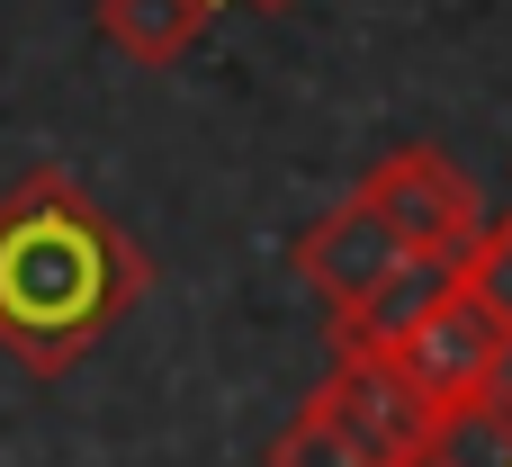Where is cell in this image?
<instances>
[{"instance_id": "1", "label": "cell", "mask_w": 512, "mask_h": 467, "mask_svg": "<svg viewBox=\"0 0 512 467\" xmlns=\"http://www.w3.org/2000/svg\"><path fill=\"white\" fill-rule=\"evenodd\" d=\"M144 288L153 261L72 171H27L0 198V351L18 369L63 378L144 306Z\"/></svg>"}, {"instance_id": "2", "label": "cell", "mask_w": 512, "mask_h": 467, "mask_svg": "<svg viewBox=\"0 0 512 467\" xmlns=\"http://www.w3.org/2000/svg\"><path fill=\"white\" fill-rule=\"evenodd\" d=\"M351 198L396 234L405 261H432V270H459V261L477 252V234H486V198H477V180H468L441 144H396V153H378Z\"/></svg>"}, {"instance_id": "3", "label": "cell", "mask_w": 512, "mask_h": 467, "mask_svg": "<svg viewBox=\"0 0 512 467\" xmlns=\"http://www.w3.org/2000/svg\"><path fill=\"white\" fill-rule=\"evenodd\" d=\"M387 360L414 378V396H423L432 414H450V405H477V396L504 387L512 342H504V324L468 297V279L450 270V288L423 306V324H414L405 342H387Z\"/></svg>"}, {"instance_id": "4", "label": "cell", "mask_w": 512, "mask_h": 467, "mask_svg": "<svg viewBox=\"0 0 512 467\" xmlns=\"http://www.w3.org/2000/svg\"><path fill=\"white\" fill-rule=\"evenodd\" d=\"M288 261H297V279L324 297L333 333H351V324H360V315H369V306H378V297H387V288L414 270V261L396 252V234H387V225H378L360 198L324 207V216L297 234V252H288Z\"/></svg>"}, {"instance_id": "5", "label": "cell", "mask_w": 512, "mask_h": 467, "mask_svg": "<svg viewBox=\"0 0 512 467\" xmlns=\"http://www.w3.org/2000/svg\"><path fill=\"white\" fill-rule=\"evenodd\" d=\"M369 450L387 467H423V441H432V405L414 396V378L387 360V351H369V342H333V369H324V387H315Z\"/></svg>"}, {"instance_id": "6", "label": "cell", "mask_w": 512, "mask_h": 467, "mask_svg": "<svg viewBox=\"0 0 512 467\" xmlns=\"http://www.w3.org/2000/svg\"><path fill=\"white\" fill-rule=\"evenodd\" d=\"M207 18H216V0H99V36L144 72H171L207 36Z\"/></svg>"}, {"instance_id": "7", "label": "cell", "mask_w": 512, "mask_h": 467, "mask_svg": "<svg viewBox=\"0 0 512 467\" xmlns=\"http://www.w3.org/2000/svg\"><path fill=\"white\" fill-rule=\"evenodd\" d=\"M423 467H512V396L495 387V396H477V405L432 414Z\"/></svg>"}, {"instance_id": "8", "label": "cell", "mask_w": 512, "mask_h": 467, "mask_svg": "<svg viewBox=\"0 0 512 467\" xmlns=\"http://www.w3.org/2000/svg\"><path fill=\"white\" fill-rule=\"evenodd\" d=\"M270 467H387V459H378L324 396H306V405L288 414V432L270 441Z\"/></svg>"}, {"instance_id": "9", "label": "cell", "mask_w": 512, "mask_h": 467, "mask_svg": "<svg viewBox=\"0 0 512 467\" xmlns=\"http://www.w3.org/2000/svg\"><path fill=\"white\" fill-rule=\"evenodd\" d=\"M504 342H512V333H504ZM504 396H512V360H504Z\"/></svg>"}, {"instance_id": "10", "label": "cell", "mask_w": 512, "mask_h": 467, "mask_svg": "<svg viewBox=\"0 0 512 467\" xmlns=\"http://www.w3.org/2000/svg\"><path fill=\"white\" fill-rule=\"evenodd\" d=\"M252 9H288V0H252Z\"/></svg>"}]
</instances>
